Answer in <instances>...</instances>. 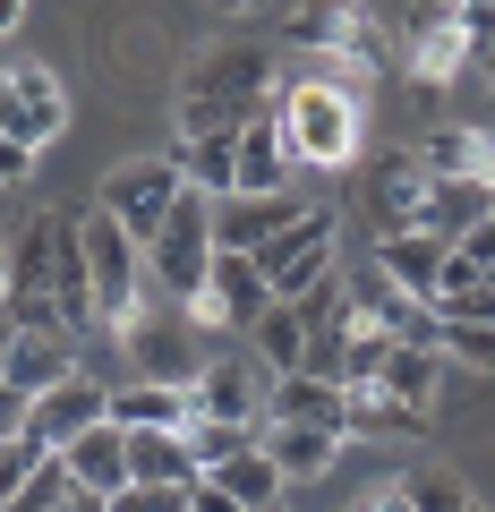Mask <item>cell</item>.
Segmentation results:
<instances>
[{"label": "cell", "instance_id": "obj_3", "mask_svg": "<svg viewBox=\"0 0 495 512\" xmlns=\"http://www.w3.org/2000/svg\"><path fill=\"white\" fill-rule=\"evenodd\" d=\"M205 265H214V205H205L197 188H180V205L163 214V231H154V248H146V291L197 308Z\"/></svg>", "mask_w": 495, "mask_h": 512}, {"label": "cell", "instance_id": "obj_40", "mask_svg": "<svg viewBox=\"0 0 495 512\" xmlns=\"http://www.w3.org/2000/svg\"><path fill=\"white\" fill-rule=\"evenodd\" d=\"M367 512H410V504H402V487H385V495H376V504H367Z\"/></svg>", "mask_w": 495, "mask_h": 512}, {"label": "cell", "instance_id": "obj_26", "mask_svg": "<svg viewBox=\"0 0 495 512\" xmlns=\"http://www.w3.org/2000/svg\"><path fill=\"white\" fill-rule=\"evenodd\" d=\"M214 487L231 495L239 512H274V495H282V470H274V461L257 453V444H248V453H231V461L214 470Z\"/></svg>", "mask_w": 495, "mask_h": 512}, {"label": "cell", "instance_id": "obj_22", "mask_svg": "<svg viewBox=\"0 0 495 512\" xmlns=\"http://www.w3.org/2000/svg\"><path fill=\"white\" fill-rule=\"evenodd\" d=\"M197 461H188L180 427H154V436H129V487H197Z\"/></svg>", "mask_w": 495, "mask_h": 512}, {"label": "cell", "instance_id": "obj_31", "mask_svg": "<svg viewBox=\"0 0 495 512\" xmlns=\"http://www.w3.org/2000/svg\"><path fill=\"white\" fill-rule=\"evenodd\" d=\"M419 410H402V402H385V393H350V419H342V436H419Z\"/></svg>", "mask_w": 495, "mask_h": 512}, {"label": "cell", "instance_id": "obj_36", "mask_svg": "<svg viewBox=\"0 0 495 512\" xmlns=\"http://www.w3.org/2000/svg\"><path fill=\"white\" fill-rule=\"evenodd\" d=\"M453 256H461V265H470V274H478V282H487V274H495V214H487V222H478V231H470V239H461V248H453Z\"/></svg>", "mask_w": 495, "mask_h": 512}, {"label": "cell", "instance_id": "obj_28", "mask_svg": "<svg viewBox=\"0 0 495 512\" xmlns=\"http://www.w3.org/2000/svg\"><path fill=\"white\" fill-rule=\"evenodd\" d=\"M257 359H274V376H299V350H308V325H299V308L291 299H274V308L257 316Z\"/></svg>", "mask_w": 495, "mask_h": 512}, {"label": "cell", "instance_id": "obj_33", "mask_svg": "<svg viewBox=\"0 0 495 512\" xmlns=\"http://www.w3.org/2000/svg\"><path fill=\"white\" fill-rule=\"evenodd\" d=\"M35 461H43V444H26V436H9L0 444V512L26 495V478H35Z\"/></svg>", "mask_w": 495, "mask_h": 512}, {"label": "cell", "instance_id": "obj_6", "mask_svg": "<svg viewBox=\"0 0 495 512\" xmlns=\"http://www.w3.org/2000/svg\"><path fill=\"white\" fill-rule=\"evenodd\" d=\"M257 274H265V291H274V299H308L316 282L342 274V265H333V214H325V205H308L291 231L265 239V248H257Z\"/></svg>", "mask_w": 495, "mask_h": 512}, {"label": "cell", "instance_id": "obj_20", "mask_svg": "<svg viewBox=\"0 0 495 512\" xmlns=\"http://www.w3.org/2000/svg\"><path fill=\"white\" fill-rule=\"evenodd\" d=\"M60 461H69V478H77V487H94V495H120V487H129V436H120L111 419L86 427Z\"/></svg>", "mask_w": 495, "mask_h": 512}, {"label": "cell", "instance_id": "obj_43", "mask_svg": "<svg viewBox=\"0 0 495 512\" xmlns=\"http://www.w3.org/2000/svg\"><path fill=\"white\" fill-rule=\"evenodd\" d=\"M0 291H9V248H0Z\"/></svg>", "mask_w": 495, "mask_h": 512}, {"label": "cell", "instance_id": "obj_44", "mask_svg": "<svg viewBox=\"0 0 495 512\" xmlns=\"http://www.w3.org/2000/svg\"><path fill=\"white\" fill-rule=\"evenodd\" d=\"M487 77H495V60H487Z\"/></svg>", "mask_w": 495, "mask_h": 512}, {"label": "cell", "instance_id": "obj_39", "mask_svg": "<svg viewBox=\"0 0 495 512\" xmlns=\"http://www.w3.org/2000/svg\"><path fill=\"white\" fill-rule=\"evenodd\" d=\"M188 512H239V504L214 487V478H197V487H188Z\"/></svg>", "mask_w": 495, "mask_h": 512}, {"label": "cell", "instance_id": "obj_35", "mask_svg": "<svg viewBox=\"0 0 495 512\" xmlns=\"http://www.w3.org/2000/svg\"><path fill=\"white\" fill-rule=\"evenodd\" d=\"M111 512H188V487H120Z\"/></svg>", "mask_w": 495, "mask_h": 512}, {"label": "cell", "instance_id": "obj_18", "mask_svg": "<svg viewBox=\"0 0 495 512\" xmlns=\"http://www.w3.org/2000/svg\"><path fill=\"white\" fill-rule=\"evenodd\" d=\"M487 214H495V205H487V180H427L419 222H410V231H427V239H444V248H461V239H470Z\"/></svg>", "mask_w": 495, "mask_h": 512}, {"label": "cell", "instance_id": "obj_10", "mask_svg": "<svg viewBox=\"0 0 495 512\" xmlns=\"http://www.w3.org/2000/svg\"><path fill=\"white\" fill-rule=\"evenodd\" d=\"M60 120H69V94H60L52 69H18V77H0V137L9 146H52Z\"/></svg>", "mask_w": 495, "mask_h": 512}, {"label": "cell", "instance_id": "obj_15", "mask_svg": "<svg viewBox=\"0 0 495 512\" xmlns=\"http://www.w3.org/2000/svg\"><path fill=\"white\" fill-rule=\"evenodd\" d=\"M52 308H60L69 333H94V274H86L77 214H52Z\"/></svg>", "mask_w": 495, "mask_h": 512}, {"label": "cell", "instance_id": "obj_13", "mask_svg": "<svg viewBox=\"0 0 495 512\" xmlns=\"http://www.w3.org/2000/svg\"><path fill=\"white\" fill-rule=\"evenodd\" d=\"M299 214H308V205H299L291 188H282V197H222V205H214V248H222V256H257L265 239L291 231Z\"/></svg>", "mask_w": 495, "mask_h": 512}, {"label": "cell", "instance_id": "obj_19", "mask_svg": "<svg viewBox=\"0 0 495 512\" xmlns=\"http://www.w3.org/2000/svg\"><path fill=\"white\" fill-rule=\"evenodd\" d=\"M282 180H291V146H282V120L265 111V120L239 128V171H231V197H282Z\"/></svg>", "mask_w": 495, "mask_h": 512}, {"label": "cell", "instance_id": "obj_37", "mask_svg": "<svg viewBox=\"0 0 495 512\" xmlns=\"http://www.w3.org/2000/svg\"><path fill=\"white\" fill-rule=\"evenodd\" d=\"M9 436H26V393L0 384V444H9Z\"/></svg>", "mask_w": 495, "mask_h": 512}, {"label": "cell", "instance_id": "obj_42", "mask_svg": "<svg viewBox=\"0 0 495 512\" xmlns=\"http://www.w3.org/2000/svg\"><path fill=\"white\" fill-rule=\"evenodd\" d=\"M9 350H18V333H9V325H0V367H9Z\"/></svg>", "mask_w": 495, "mask_h": 512}, {"label": "cell", "instance_id": "obj_24", "mask_svg": "<svg viewBox=\"0 0 495 512\" xmlns=\"http://www.w3.org/2000/svg\"><path fill=\"white\" fill-rule=\"evenodd\" d=\"M257 453L282 478H325L333 453H342V436H325V427H257Z\"/></svg>", "mask_w": 495, "mask_h": 512}, {"label": "cell", "instance_id": "obj_29", "mask_svg": "<svg viewBox=\"0 0 495 512\" xmlns=\"http://www.w3.org/2000/svg\"><path fill=\"white\" fill-rule=\"evenodd\" d=\"M461 60H470V43H461V26H453V9H427V26H419V52H410V69L436 86V77H453Z\"/></svg>", "mask_w": 495, "mask_h": 512}, {"label": "cell", "instance_id": "obj_12", "mask_svg": "<svg viewBox=\"0 0 495 512\" xmlns=\"http://www.w3.org/2000/svg\"><path fill=\"white\" fill-rule=\"evenodd\" d=\"M188 410L222 427H265V376L248 359H205V376L188 384Z\"/></svg>", "mask_w": 495, "mask_h": 512}, {"label": "cell", "instance_id": "obj_34", "mask_svg": "<svg viewBox=\"0 0 495 512\" xmlns=\"http://www.w3.org/2000/svg\"><path fill=\"white\" fill-rule=\"evenodd\" d=\"M444 359H470V367H487L495 376V325H444Z\"/></svg>", "mask_w": 495, "mask_h": 512}, {"label": "cell", "instance_id": "obj_38", "mask_svg": "<svg viewBox=\"0 0 495 512\" xmlns=\"http://www.w3.org/2000/svg\"><path fill=\"white\" fill-rule=\"evenodd\" d=\"M26 171H35V154H26V146H9V137H0V188H18Z\"/></svg>", "mask_w": 495, "mask_h": 512}, {"label": "cell", "instance_id": "obj_23", "mask_svg": "<svg viewBox=\"0 0 495 512\" xmlns=\"http://www.w3.org/2000/svg\"><path fill=\"white\" fill-rule=\"evenodd\" d=\"M171 171H180L205 205H222L231 197V171H239V137H180V146H171Z\"/></svg>", "mask_w": 495, "mask_h": 512}, {"label": "cell", "instance_id": "obj_25", "mask_svg": "<svg viewBox=\"0 0 495 512\" xmlns=\"http://www.w3.org/2000/svg\"><path fill=\"white\" fill-rule=\"evenodd\" d=\"M436 384H444V350H402V342H393V359H385V376H376V393H385V402H402V410H419V419H427V402H436Z\"/></svg>", "mask_w": 495, "mask_h": 512}, {"label": "cell", "instance_id": "obj_2", "mask_svg": "<svg viewBox=\"0 0 495 512\" xmlns=\"http://www.w3.org/2000/svg\"><path fill=\"white\" fill-rule=\"evenodd\" d=\"M274 120H282L291 163L342 171L350 154H359V103H350V86H333V77H299V86L274 103Z\"/></svg>", "mask_w": 495, "mask_h": 512}, {"label": "cell", "instance_id": "obj_27", "mask_svg": "<svg viewBox=\"0 0 495 512\" xmlns=\"http://www.w3.org/2000/svg\"><path fill=\"white\" fill-rule=\"evenodd\" d=\"M419 197H427V171L410 163V154H393V163L376 171V222H385V239L419 222Z\"/></svg>", "mask_w": 495, "mask_h": 512}, {"label": "cell", "instance_id": "obj_1", "mask_svg": "<svg viewBox=\"0 0 495 512\" xmlns=\"http://www.w3.org/2000/svg\"><path fill=\"white\" fill-rule=\"evenodd\" d=\"M282 94H274V60L257 43H231V52H205L188 60V86H180V137H239L248 120H265Z\"/></svg>", "mask_w": 495, "mask_h": 512}, {"label": "cell", "instance_id": "obj_5", "mask_svg": "<svg viewBox=\"0 0 495 512\" xmlns=\"http://www.w3.org/2000/svg\"><path fill=\"white\" fill-rule=\"evenodd\" d=\"M120 342H129V367L137 384H171V393H188V384L205 376V342H197V316L188 308H137L129 325H120Z\"/></svg>", "mask_w": 495, "mask_h": 512}, {"label": "cell", "instance_id": "obj_41", "mask_svg": "<svg viewBox=\"0 0 495 512\" xmlns=\"http://www.w3.org/2000/svg\"><path fill=\"white\" fill-rule=\"evenodd\" d=\"M26 18V0H0V35H9V26H18Z\"/></svg>", "mask_w": 495, "mask_h": 512}, {"label": "cell", "instance_id": "obj_4", "mask_svg": "<svg viewBox=\"0 0 495 512\" xmlns=\"http://www.w3.org/2000/svg\"><path fill=\"white\" fill-rule=\"evenodd\" d=\"M77 239H86V274H94V325H129V316L146 308V248H137L103 205L77 214Z\"/></svg>", "mask_w": 495, "mask_h": 512}, {"label": "cell", "instance_id": "obj_32", "mask_svg": "<svg viewBox=\"0 0 495 512\" xmlns=\"http://www.w3.org/2000/svg\"><path fill=\"white\" fill-rule=\"evenodd\" d=\"M402 504L410 512H470V487L453 470H419V478H402Z\"/></svg>", "mask_w": 495, "mask_h": 512}, {"label": "cell", "instance_id": "obj_11", "mask_svg": "<svg viewBox=\"0 0 495 512\" xmlns=\"http://www.w3.org/2000/svg\"><path fill=\"white\" fill-rule=\"evenodd\" d=\"M274 308V291H265V274H257V256H222L214 248V265H205V291H197V325H257V316Z\"/></svg>", "mask_w": 495, "mask_h": 512}, {"label": "cell", "instance_id": "obj_45", "mask_svg": "<svg viewBox=\"0 0 495 512\" xmlns=\"http://www.w3.org/2000/svg\"><path fill=\"white\" fill-rule=\"evenodd\" d=\"M470 512H487V504H470Z\"/></svg>", "mask_w": 495, "mask_h": 512}, {"label": "cell", "instance_id": "obj_46", "mask_svg": "<svg viewBox=\"0 0 495 512\" xmlns=\"http://www.w3.org/2000/svg\"><path fill=\"white\" fill-rule=\"evenodd\" d=\"M274 512H282V504H274Z\"/></svg>", "mask_w": 495, "mask_h": 512}, {"label": "cell", "instance_id": "obj_9", "mask_svg": "<svg viewBox=\"0 0 495 512\" xmlns=\"http://www.w3.org/2000/svg\"><path fill=\"white\" fill-rule=\"evenodd\" d=\"M103 419H111V384L77 367L69 384H52V393H35V402H26V444L69 453V444L86 436V427H103Z\"/></svg>", "mask_w": 495, "mask_h": 512}, {"label": "cell", "instance_id": "obj_21", "mask_svg": "<svg viewBox=\"0 0 495 512\" xmlns=\"http://www.w3.org/2000/svg\"><path fill=\"white\" fill-rule=\"evenodd\" d=\"M197 419V410H188V393H171V384H120V393H111V427H120V436H154V427H188Z\"/></svg>", "mask_w": 495, "mask_h": 512}, {"label": "cell", "instance_id": "obj_16", "mask_svg": "<svg viewBox=\"0 0 495 512\" xmlns=\"http://www.w3.org/2000/svg\"><path fill=\"white\" fill-rule=\"evenodd\" d=\"M444 256H453L444 239H427V231H393V239H376V256H367V265H376V274H385L402 299H419V308H427V299H436Z\"/></svg>", "mask_w": 495, "mask_h": 512}, {"label": "cell", "instance_id": "obj_30", "mask_svg": "<svg viewBox=\"0 0 495 512\" xmlns=\"http://www.w3.org/2000/svg\"><path fill=\"white\" fill-rule=\"evenodd\" d=\"M180 444H188V461H197V470L214 478V470H222V461H231V453H248V444H257V427H222V419H188V427H180Z\"/></svg>", "mask_w": 495, "mask_h": 512}, {"label": "cell", "instance_id": "obj_7", "mask_svg": "<svg viewBox=\"0 0 495 512\" xmlns=\"http://www.w3.org/2000/svg\"><path fill=\"white\" fill-rule=\"evenodd\" d=\"M0 325L9 333H52L60 308H52V214H35L9 248V291H0ZM69 333V325H60Z\"/></svg>", "mask_w": 495, "mask_h": 512}, {"label": "cell", "instance_id": "obj_17", "mask_svg": "<svg viewBox=\"0 0 495 512\" xmlns=\"http://www.w3.org/2000/svg\"><path fill=\"white\" fill-rule=\"evenodd\" d=\"M77 376V333H18V350H9V367H0V384H9V393H26V402H35V393H52V384H69Z\"/></svg>", "mask_w": 495, "mask_h": 512}, {"label": "cell", "instance_id": "obj_8", "mask_svg": "<svg viewBox=\"0 0 495 512\" xmlns=\"http://www.w3.org/2000/svg\"><path fill=\"white\" fill-rule=\"evenodd\" d=\"M180 188H188V180L171 171V154H163V163H129V171H111L94 205H103V214L137 239V248H154V231H163V214L180 205Z\"/></svg>", "mask_w": 495, "mask_h": 512}, {"label": "cell", "instance_id": "obj_14", "mask_svg": "<svg viewBox=\"0 0 495 512\" xmlns=\"http://www.w3.org/2000/svg\"><path fill=\"white\" fill-rule=\"evenodd\" d=\"M342 419H350V393H342V384L265 376V427H325V436H342Z\"/></svg>", "mask_w": 495, "mask_h": 512}]
</instances>
